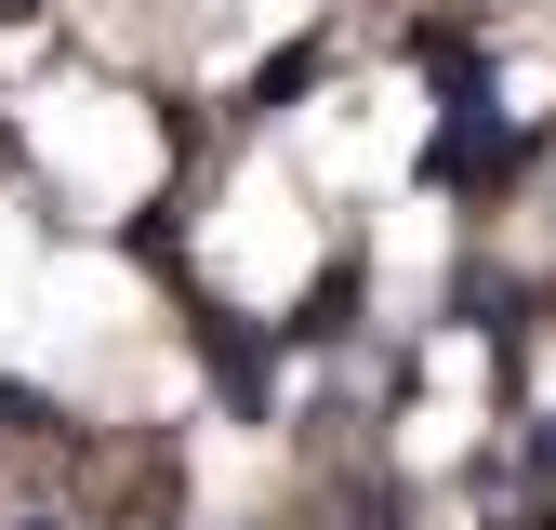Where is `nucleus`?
I'll return each mask as SVG.
<instances>
[{"instance_id": "1", "label": "nucleus", "mask_w": 556, "mask_h": 530, "mask_svg": "<svg viewBox=\"0 0 556 530\" xmlns=\"http://www.w3.org/2000/svg\"><path fill=\"white\" fill-rule=\"evenodd\" d=\"M27 530H53V517H27Z\"/></svg>"}]
</instances>
